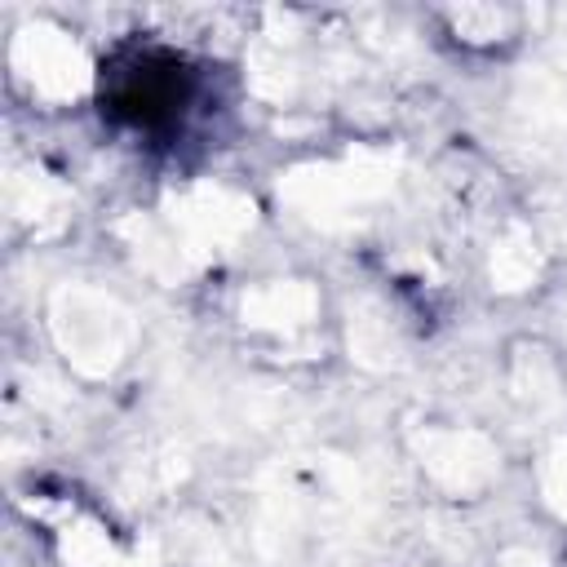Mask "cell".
Returning a JSON list of instances; mask_svg holds the SVG:
<instances>
[{
	"label": "cell",
	"mask_w": 567,
	"mask_h": 567,
	"mask_svg": "<svg viewBox=\"0 0 567 567\" xmlns=\"http://www.w3.org/2000/svg\"><path fill=\"white\" fill-rule=\"evenodd\" d=\"M195 97V75L168 49H120L102 66V111L137 133H168Z\"/></svg>",
	"instance_id": "cell-1"
}]
</instances>
